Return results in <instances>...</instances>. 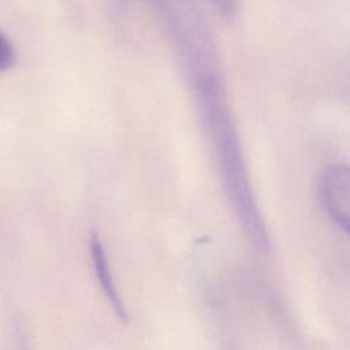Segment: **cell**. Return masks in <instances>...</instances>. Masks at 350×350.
Masks as SVG:
<instances>
[{"label": "cell", "instance_id": "cell-5", "mask_svg": "<svg viewBox=\"0 0 350 350\" xmlns=\"http://www.w3.org/2000/svg\"><path fill=\"white\" fill-rule=\"evenodd\" d=\"M213 8L224 18L232 19L238 11V0H209Z\"/></svg>", "mask_w": 350, "mask_h": 350}, {"label": "cell", "instance_id": "cell-1", "mask_svg": "<svg viewBox=\"0 0 350 350\" xmlns=\"http://www.w3.org/2000/svg\"><path fill=\"white\" fill-rule=\"evenodd\" d=\"M197 93L200 98L202 122L211 134L219 157V165L227 196L232 201V205L239 220H242L247 235L253 239L260 250L267 252L269 249L268 234L250 190L239 141L231 119L228 118L224 103L223 85H206L198 88Z\"/></svg>", "mask_w": 350, "mask_h": 350}, {"label": "cell", "instance_id": "cell-2", "mask_svg": "<svg viewBox=\"0 0 350 350\" xmlns=\"http://www.w3.org/2000/svg\"><path fill=\"white\" fill-rule=\"evenodd\" d=\"M320 200L329 219L343 232L349 231L350 176L346 164H331L320 176Z\"/></svg>", "mask_w": 350, "mask_h": 350}, {"label": "cell", "instance_id": "cell-4", "mask_svg": "<svg viewBox=\"0 0 350 350\" xmlns=\"http://www.w3.org/2000/svg\"><path fill=\"white\" fill-rule=\"evenodd\" d=\"M14 63V48L8 38L0 31V71L7 70Z\"/></svg>", "mask_w": 350, "mask_h": 350}, {"label": "cell", "instance_id": "cell-3", "mask_svg": "<svg viewBox=\"0 0 350 350\" xmlns=\"http://www.w3.org/2000/svg\"><path fill=\"white\" fill-rule=\"evenodd\" d=\"M90 256H92V261H93V268H94V273L97 280L100 282V286L113 310V313L122 319L126 320L127 319V313L124 309V305L122 302V298L118 293V288L115 286L113 278L111 275V269L108 267V261L105 257V252L103 247V243L100 241V238L93 234L92 239H90Z\"/></svg>", "mask_w": 350, "mask_h": 350}]
</instances>
